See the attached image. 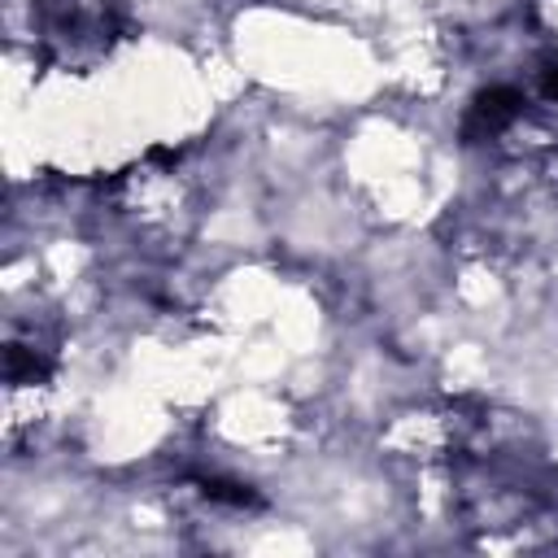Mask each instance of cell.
Instances as JSON below:
<instances>
[{"instance_id": "3", "label": "cell", "mask_w": 558, "mask_h": 558, "mask_svg": "<svg viewBox=\"0 0 558 558\" xmlns=\"http://www.w3.org/2000/svg\"><path fill=\"white\" fill-rule=\"evenodd\" d=\"M201 493L209 497V501H222V506H257V493L248 488V484H235V480H218V475H209V480H201Z\"/></svg>"}, {"instance_id": "2", "label": "cell", "mask_w": 558, "mask_h": 558, "mask_svg": "<svg viewBox=\"0 0 558 558\" xmlns=\"http://www.w3.org/2000/svg\"><path fill=\"white\" fill-rule=\"evenodd\" d=\"M523 105H527L523 92L510 87V83L484 87V92L471 100L466 118H462V140H466V144H480V140H497V135H506V131L523 118Z\"/></svg>"}, {"instance_id": "4", "label": "cell", "mask_w": 558, "mask_h": 558, "mask_svg": "<svg viewBox=\"0 0 558 558\" xmlns=\"http://www.w3.org/2000/svg\"><path fill=\"white\" fill-rule=\"evenodd\" d=\"M541 92H545L549 100H558V65H545V70H541Z\"/></svg>"}, {"instance_id": "1", "label": "cell", "mask_w": 558, "mask_h": 558, "mask_svg": "<svg viewBox=\"0 0 558 558\" xmlns=\"http://www.w3.org/2000/svg\"><path fill=\"white\" fill-rule=\"evenodd\" d=\"M31 31L44 61L65 70H87L109 57L118 39H131V22L113 0H35Z\"/></svg>"}]
</instances>
